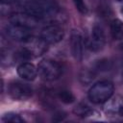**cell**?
<instances>
[{"mask_svg":"<svg viewBox=\"0 0 123 123\" xmlns=\"http://www.w3.org/2000/svg\"><path fill=\"white\" fill-rule=\"evenodd\" d=\"M105 41H106V37L103 28L100 25L95 24L91 29L89 37L86 40V45L91 51L98 52L103 49L105 45Z\"/></svg>","mask_w":123,"mask_h":123,"instance_id":"6","label":"cell"},{"mask_svg":"<svg viewBox=\"0 0 123 123\" xmlns=\"http://www.w3.org/2000/svg\"><path fill=\"white\" fill-rule=\"evenodd\" d=\"M111 34L114 39H123V22L120 19H113L111 21Z\"/></svg>","mask_w":123,"mask_h":123,"instance_id":"13","label":"cell"},{"mask_svg":"<svg viewBox=\"0 0 123 123\" xmlns=\"http://www.w3.org/2000/svg\"><path fill=\"white\" fill-rule=\"evenodd\" d=\"M8 93L14 100L24 101V100L29 99L32 96L33 89L29 85L22 83V82L15 81V82H12L9 85Z\"/></svg>","mask_w":123,"mask_h":123,"instance_id":"5","label":"cell"},{"mask_svg":"<svg viewBox=\"0 0 123 123\" xmlns=\"http://www.w3.org/2000/svg\"><path fill=\"white\" fill-rule=\"evenodd\" d=\"M73 3L76 7V9L83 14H86L87 12V8L84 0H73Z\"/></svg>","mask_w":123,"mask_h":123,"instance_id":"17","label":"cell"},{"mask_svg":"<svg viewBox=\"0 0 123 123\" xmlns=\"http://www.w3.org/2000/svg\"><path fill=\"white\" fill-rule=\"evenodd\" d=\"M2 120L4 122H24V119L22 117H20V115L16 114V113H12V112H9V113H6L3 117H2Z\"/></svg>","mask_w":123,"mask_h":123,"instance_id":"16","label":"cell"},{"mask_svg":"<svg viewBox=\"0 0 123 123\" xmlns=\"http://www.w3.org/2000/svg\"><path fill=\"white\" fill-rule=\"evenodd\" d=\"M114 87L110 81H99L95 83L88 90V99L94 104L106 103L111 97H112Z\"/></svg>","mask_w":123,"mask_h":123,"instance_id":"3","label":"cell"},{"mask_svg":"<svg viewBox=\"0 0 123 123\" xmlns=\"http://www.w3.org/2000/svg\"><path fill=\"white\" fill-rule=\"evenodd\" d=\"M105 105V112L110 115H120L123 116V98L115 96L110 98Z\"/></svg>","mask_w":123,"mask_h":123,"instance_id":"11","label":"cell"},{"mask_svg":"<svg viewBox=\"0 0 123 123\" xmlns=\"http://www.w3.org/2000/svg\"><path fill=\"white\" fill-rule=\"evenodd\" d=\"M13 1H17V0H1V2H9V3L13 2Z\"/></svg>","mask_w":123,"mask_h":123,"instance_id":"18","label":"cell"},{"mask_svg":"<svg viewBox=\"0 0 123 123\" xmlns=\"http://www.w3.org/2000/svg\"><path fill=\"white\" fill-rule=\"evenodd\" d=\"M20 9V12L29 13L38 19H45L55 16L59 6L55 0H29L23 3Z\"/></svg>","mask_w":123,"mask_h":123,"instance_id":"1","label":"cell"},{"mask_svg":"<svg viewBox=\"0 0 123 123\" xmlns=\"http://www.w3.org/2000/svg\"><path fill=\"white\" fill-rule=\"evenodd\" d=\"M39 20L40 19H38V18L29 14V13L23 12L13 13L10 18V22L23 26V27H26V28H29V29H33V28L37 27Z\"/></svg>","mask_w":123,"mask_h":123,"instance_id":"10","label":"cell"},{"mask_svg":"<svg viewBox=\"0 0 123 123\" xmlns=\"http://www.w3.org/2000/svg\"><path fill=\"white\" fill-rule=\"evenodd\" d=\"M117 1H119V2H122V1H123V0H117Z\"/></svg>","mask_w":123,"mask_h":123,"instance_id":"19","label":"cell"},{"mask_svg":"<svg viewBox=\"0 0 123 123\" xmlns=\"http://www.w3.org/2000/svg\"><path fill=\"white\" fill-rule=\"evenodd\" d=\"M64 37L63 29L57 24H50L43 27L40 31V37L48 44L60 42Z\"/></svg>","mask_w":123,"mask_h":123,"instance_id":"7","label":"cell"},{"mask_svg":"<svg viewBox=\"0 0 123 123\" xmlns=\"http://www.w3.org/2000/svg\"><path fill=\"white\" fill-rule=\"evenodd\" d=\"M58 97H59V99H60L62 103H64V104H71V103L74 102V100H75V97H74L73 93H72L71 91L65 90V89L61 90V91L59 92V94H58Z\"/></svg>","mask_w":123,"mask_h":123,"instance_id":"15","label":"cell"},{"mask_svg":"<svg viewBox=\"0 0 123 123\" xmlns=\"http://www.w3.org/2000/svg\"><path fill=\"white\" fill-rule=\"evenodd\" d=\"M6 34L12 39L22 42L32 36V29L10 22L6 26Z\"/></svg>","mask_w":123,"mask_h":123,"instance_id":"8","label":"cell"},{"mask_svg":"<svg viewBox=\"0 0 123 123\" xmlns=\"http://www.w3.org/2000/svg\"><path fill=\"white\" fill-rule=\"evenodd\" d=\"M17 74L25 81H33L37 75V69L31 62H21L17 66Z\"/></svg>","mask_w":123,"mask_h":123,"instance_id":"12","label":"cell"},{"mask_svg":"<svg viewBox=\"0 0 123 123\" xmlns=\"http://www.w3.org/2000/svg\"><path fill=\"white\" fill-rule=\"evenodd\" d=\"M74 113L77 114L78 116L81 117H86L88 115H91V113L93 112V111L85 103H80L75 109H74Z\"/></svg>","mask_w":123,"mask_h":123,"instance_id":"14","label":"cell"},{"mask_svg":"<svg viewBox=\"0 0 123 123\" xmlns=\"http://www.w3.org/2000/svg\"><path fill=\"white\" fill-rule=\"evenodd\" d=\"M85 46L86 40H84L81 33L78 31H74L70 37V50L73 58L76 61H82L84 57Z\"/></svg>","mask_w":123,"mask_h":123,"instance_id":"9","label":"cell"},{"mask_svg":"<svg viewBox=\"0 0 123 123\" xmlns=\"http://www.w3.org/2000/svg\"><path fill=\"white\" fill-rule=\"evenodd\" d=\"M62 66L53 60H43L39 62L37 72L45 81L57 80L62 75Z\"/></svg>","mask_w":123,"mask_h":123,"instance_id":"4","label":"cell"},{"mask_svg":"<svg viewBox=\"0 0 123 123\" xmlns=\"http://www.w3.org/2000/svg\"><path fill=\"white\" fill-rule=\"evenodd\" d=\"M48 43L43 40L40 37H37L31 36L24 41H22V46L17 52V55L22 60H28L32 58H37L41 56L47 51Z\"/></svg>","mask_w":123,"mask_h":123,"instance_id":"2","label":"cell"}]
</instances>
